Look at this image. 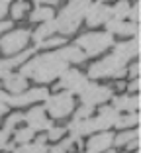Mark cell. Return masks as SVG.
Here are the masks:
<instances>
[{"label": "cell", "instance_id": "6da1fadb", "mask_svg": "<svg viewBox=\"0 0 141 153\" xmlns=\"http://www.w3.org/2000/svg\"><path fill=\"white\" fill-rule=\"evenodd\" d=\"M69 69V63L61 57L57 51L53 53H43L39 57L27 61L22 67V76H33L37 82H49L53 81L55 76L63 75Z\"/></svg>", "mask_w": 141, "mask_h": 153}, {"label": "cell", "instance_id": "7a4b0ae2", "mask_svg": "<svg viewBox=\"0 0 141 153\" xmlns=\"http://www.w3.org/2000/svg\"><path fill=\"white\" fill-rule=\"evenodd\" d=\"M125 75V61L118 55H108L102 61H96L94 65H90L88 69V76L90 79H100V76H120Z\"/></svg>", "mask_w": 141, "mask_h": 153}, {"label": "cell", "instance_id": "3957f363", "mask_svg": "<svg viewBox=\"0 0 141 153\" xmlns=\"http://www.w3.org/2000/svg\"><path fill=\"white\" fill-rule=\"evenodd\" d=\"M110 45H114V36L108 32H90L77 39V47L84 51V55H98Z\"/></svg>", "mask_w": 141, "mask_h": 153}, {"label": "cell", "instance_id": "277c9868", "mask_svg": "<svg viewBox=\"0 0 141 153\" xmlns=\"http://www.w3.org/2000/svg\"><path fill=\"white\" fill-rule=\"evenodd\" d=\"M45 108L49 110V114L53 118H65L73 112L75 100L71 92H61L55 96H47L45 98Z\"/></svg>", "mask_w": 141, "mask_h": 153}, {"label": "cell", "instance_id": "5b68a950", "mask_svg": "<svg viewBox=\"0 0 141 153\" xmlns=\"http://www.w3.org/2000/svg\"><path fill=\"white\" fill-rule=\"evenodd\" d=\"M27 41H30L27 30H14L0 39V51L6 55H16L24 49V45H27Z\"/></svg>", "mask_w": 141, "mask_h": 153}, {"label": "cell", "instance_id": "8992f818", "mask_svg": "<svg viewBox=\"0 0 141 153\" xmlns=\"http://www.w3.org/2000/svg\"><path fill=\"white\" fill-rule=\"evenodd\" d=\"M78 94H80L82 104H88V106L102 104V102H106V100L114 98L110 86H100V85H94V82H86V86H84Z\"/></svg>", "mask_w": 141, "mask_h": 153}, {"label": "cell", "instance_id": "52a82bcc", "mask_svg": "<svg viewBox=\"0 0 141 153\" xmlns=\"http://www.w3.org/2000/svg\"><path fill=\"white\" fill-rule=\"evenodd\" d=\"M84 18H86V24L90 27H96V26H102L106 24L110 18H112V8L106 4H102V0L94 2V4L88 6V10L84 12Z\"/></svg>", "mask_w": 141, "mask_h": 153}, {"label": "cell", "instance_id": "ba28073f", "mask_svg": "<svg viewBox=\"0 0 141 153\" xmlns=\"http://www.w3.org/2000/svg\"><path fill=\"white\" fill-rule=\"evenodd\" d=\"M80 20H82L80 14L73 12L71 8H67V6H65V8L59 12V16H57V20H55V22H57V30H59L61 33L71 36V33L77 32V27H78V24H80Z\"/></svg>", "mask_w": 141, "mask_h": 153}, {"label": "cell", "instance_id": "9c48e42d", "mask_svg": "<svg viewBox=\"0 0 141 153\" xmlns=\"http://www.w3.org/2000/svg\"><path fill=\"white\" fill-rule=\"evenodd\" d=\"M86 75H82L77 69H71V71H65L61 76V82L57 85V88H67L69 92H80L84 86H86Z\"/></svg>", "mask_w": 141, "mask_h": 153}, {"label": "cell", "instance_id": "30bf717a", "mask_svg": "<svg viewBox=\"0 0 141 153\" xmlns=\"http://www.w3.org/2000/svg\"><path fill=\"white\" fill-rule=\"evenodd\" d=\"M49 96V90L47 88H30L26 92H20V94H14V96H8L6 104H12V106H26V104H32V102H37V100H45Z\"/></svg>", "mask_w": 141, "mask_h": 153}, {"label": "cell", "instance_id": "8fae6325", "mask_svg": "<svg viewBox=\"0 0 141 153\" xmlns=\"http://www.w3.org/2000/svg\"><path fill=\"white\" fill-rule=\"evenodd\" d=\"M106 27H108V33H118V36H139V26L137 24H125L122 20H116V18H110L106 22Z\"/></svg>", "mask_w": 141, "mask_h": 153}, {"label": "cell", "instance_id": "7c38bea8", "mask_svg": "<svg viewBox=\"0 0 141 153\" xmlns=\"http://www.w3.org/2000/svg\"><path fill=\"white\" fill-rule=\"evenodd\" d=\"M24 118H26V122L30 124L27 128H32L33 131L49 130V128H51V122L45 118V110H43V108H32Z\"/></svg>", "mask_w": 141, "mask_h": 153}, {"label": "cell", "instance_id": "4fadbf2b", "mask_svg": "<svg viewBox=\"0 0 141 153\" xmlns=\"http://www.w3.org/2000/svg\"><path fill=\"white\" fill-rule=\"evenodd\" d=\"M114 53L118 55V57H122L123 61L137 57V55H139V36H133L131 41H122V43H118Z\"/></svg>", "mask_w": 141, "mask_h": 153}, {"label": "cell", "instance_id": "5bb4252c", "mask_svg": "<svg viewBox=\"0 0 141 153\" xmlns=\"http://www.w3.org/2000/svg\"><path fill=\"white\" fill-rule=\"evenodd\" d=\"M112 141H114V135L110 134V131H102V134L94 135L92 140H88L86 153H102L112 145Z\"/></svg>", "mask_w": 141, "mask_h": 153}, {"label": "cell", "instance_id": "9a60e30c", "mask_svg": "<svg viewBox=\"0 0 141 153\" xmlns=\"http://www.w3.org/2000/svg\"><path fill=\"white\" fill-rule=\"evenodd\" d=\"M32 55H33V49H26V51H20L16 57H10V59L0 61V76H6L14 67H16V65L24 63V61H26V59H30Z\"/></svg>", "mask_w": 141, "mask_h": 153}, {"label": "cell", "instance_id": "2e32d148", "mask_svg": "<svg viewBox=\"0 0 141 153\" xmlns=\"http://www.w3.org/2000/svg\"><path fill=\"white\" fill-rule=\"evenodd\" d=\"M4 86L8 92H14V94H20V92H24L27 86V81L26 76L22 75H14V73H8L6 75V81H4Z\"/></svg>", "mask_w": 141, "mask_h": 153}, {"label": "cell", "instance_id": "e0dca14e", "mask_svg": "<svg viewBox=\"0 0 141 153\" xmlns=\"http://www.w3.org/2000/svg\"><path fill=\"white\" fill-rule=\"evenodd\" d=\"M57 53L61 55V57L65 59V61H73V63H82L84 59H86V55H84V51L78 49L77 45H73V47H61Z\"/></svg>", "mask_w": 141, "mask_h": 153}, {"label": "cell", "instance_id": "ac0fdd59", "mask_svg": "<svg viewBox=\"0 0 141 153\" xmlns=\"http://www.w3.org/2000/svg\"><path fill=\"white\" fill-rule=\"evenodd\" d=\"M55 32H57V22H55V20H47V22H41V26L37 27L35 33H33V37H35V41L39 43V41L47 39V37Z\"/></svg>", "mask_w": 141, "mask_h": 153}, {"label": "cell", "instance_id": "d6986e66", "mask_svg": "<svg viewBox=\"0 0 141 153\" xmlns=\"http://www.w3.org/2000/svg\"><path fill=\"white\" fill-rule=\"evenodd\" d=\"M100 122H102V126H104V130H108L110 126H114L116 124V120L120 118V114H118V110L114 108V106H102L100 108Z\"/></svg>", "mask_w": 141, "mask_h": 153}, {"label": "cell", "instance_id": "ffe728a7", "mask_svg": "<svg viewBox=\"0 0 141 153\" xmlns=\"http://www.w3.org/2000/svg\"><path fill=\"white\" fill-rule=\"evenodd\" d=\"M53 8L51 6H37L32 14H30V20L32 22H47V20H53Z\"/></svg>", "mask_w": 141, "mask_h": 153}, {"label": "cell", "instance_id": "44dd1931", "mask_svg": "<svg viewBox=\"0 0 141 153\" xmlns=\"http://www.w3.org/2000/svg\"><path fill=\"white\" fill-rule=\"evenodd\" d=\"M129 8H131V6H129L128 0H120L118 4H116L114 8H112V18H116V20L125 18V16L129 14Z\"/></svg>", "mask_w": 141, "mask_h": 153}, {"label": "cell", "instance_id": "7402d4cb", "mask_svg": "<svg viewBox=\"0 0 141 153\" xmlns=\"http://www.w3.org/2000/svg\"><path fill=\"white\" fill-rule=\"evenodd\" d=\"M49 149L45 147V143H24L22 147H18V149H14V153H47Z\"/></svg>", "mask_w": 141, "mask_h": 153}, {"label": "cell", "instance_id": "603a6c76", "mask_svg": "<svg viewBox=\"0 0 141 153\" xmlns=\"http://www.w3.org/2000/svg\"><path fill=\"white\" fill-rule=\"evenodd\" d=\"M135 124H139V116H137V112H129L128 116H120L118 120H116L114 126L118 128H129V126H135Z\"/></svg>", "mask_w": 141, "mask_h": 153}, {"label": "cell", "instance_id": "cb8c5ba5", "mask_svg": "<svg viewBox=\"0 0 141 153\" xmlns=\"http://www.w3.org/2000/svg\"><path fill=\"white\" fill-rule=\"evenodd\" d=\"M92 2L90 0H71L67 4V8H71L73 12H77V14H80V16H84V12L88 10V6H90Z\"/></svg>", "mask_w": 141, "mask_h": 153}, {"label": "cell", "instance_id": "d4e9b609", "mask_svg": "<svg viewBox=\"0 0 141 153\" xmlns=\"http://www.w3.org/2000/svg\"><path fill=\"white\" fill-rule=\"evenodd\" d=\"M139 135V131H122V134H118V137H114V141L112 143H116L120 147V145H125V143H129V141L133 140V137H137Z\"/></svg>", "mask_w": 141, "mask_h": 153}, {"label": "cell", "instance_id": "484cf974", "mask_svg": "<svg viewBox=\"0 0 141 153\" xmlns=\"http://www.w3.org/2000/svg\"><path fill=\"white\" fill-rule=\"evenodd\" d=\"M22 120H24V114H20V112H14L12 116H10L8 120H6V124H4V130H2V131H4L6 135H8L10 131L14 130V126H16L18 122H22Z\"/></svg>", "mask_w": 141, "mask_h": 153}, {"label": "cell", "instance_id": "4316f807", "mask_svg": "<svg viewBox=\"0 0 141 153\" xmlns=\"http://www.w3.org/2000/svg\"><path fill=\"white\" fill-rule=\"evenodd\" d=\"M32 137H33V130L32 128H22V130H18L16 135H14V140L18 141V143H27Z\"/></svg>", "mask_w": 141, "mask_h": 153}, {"label": "cell", "instance_id": "83f0119b", "mask_svg": "<svg viewBox=\"0 0 141 153\" xmlns=\"http://www.w3.org/2000/svg\"><path fill=\"white\" fill-rule=\"evenodd\" d=\"M55 45H65V37H47V39L39 41V43H37V47L47 49V47H55Z\"/></svg>", "mask_w": 141, "mask_h": 153}, {"label": "cell", "instance_id": "f1b7e54d", "mask_svg": "<svg viewBox=\"0 0 141 153\" xmlns=\"http://www.w3.org/2000/svg\"><path fill=\"white\" fill-rule=\"evenodd\" d=\"M26 12H27V2H24V0H20V2H16V4L12 6V16L16 20H20Z\"/></svg>", "mask_w": 141, "mask_h": 153}, {"label": "cell", "instance_id": "f546056e", "mask_svg": "<svg viewBox=\"0 0 141 153\" xmlns=\"http://www.w3.org/2000/svg\"><path fill=\"white\" fill-rule=\"evenodd\" d=\"M73 143H75V141L71 140V137H69V140H65L63 143H59V145H55V147L51 149V151H47V153H67L69 149L73 147Z\"/></svg>", "mask_w": 141, "mask_h": 153}, {"label": "cell", "instance_id": "4dcf8cb0", "mask_svg": "<svg viewBox=\"0 0 141 153\" xmlns=\"http://www.w3.org/2000/svg\"><path fill=\"white\" fill-rule=\"evenodd\" d=\"M90 114H92V106L82 104L80 108L77 110V114H75V120H84V118H90Z\"/></svg>", "mask_w": 141, "mask_h": 153}, {"label": "cell", "instance_id": "1f68e13d", "mask_svg": "<svg viewBox=\"0 0 141 153\" xmlns=\"http://www.w3.org/2000/svg\"><path fill=\"white\" fill-rule=\"evenodd\" d=\"M49 134H47V140H59L65 135V128H49Z\"/></svg>", "mask_w": 141, "mask_h": 153}, {"label": "cell", "instance_id": "d6a6232c", "mask_svg": "<svg viewBox=\"0 0 141 153\" xmlns=\"http://www.w3.org/2000/svg\"><path fill=\"white\" fill-rule=\"evenodd\" d=\"M128 98H129V96H116V98H114V108L118 110V112H120V110H125V106H128Z\"/></svg>", "mask_w": 141, "mask_h": 153}, {"label": "cell", "instance_id": "836d02e7", "mask_svg": "<svg viewBox=\"0 0 141 153\" xmlns=\"http://www.w3.org/2000/svg\"><path fill=\"white\" fill-rule=\"evenodd\" d=\"M139 108V96H129L128 98V106H125V110H129V112H135V110Z\"/></svg>", "mask_w": 141, "mask_h": 153}, {"label": "cell", "instance_id": "e575fe53", "mask_svg": "<svg viewBox=\"0 0 141 153\" xmlns=\"http://www.w3.org/2000/svg\"><path fill=\"white\" fill-rule=\"evenodd\" d=\"M139 12H141V4H139V2H135V6H133V8H129V14H128L129 18L133 20V24L139 22Z\"/></svg>", "mask_w": 141, "mask_h": 153}, {"label": "cell", "instance_id": "d590c367", "mask_svg": "<svg viewBox=\"0 0 141 153\" xmlns=\"http://www.w3.org/2000/svg\"><path fill=\"white\" fill-rule=\"evenodd\" d=\"M61 0H35L37 6H57Z\"/></svg>", "mask_w": 141, "mask_h": 153}, {"label": "cell", "instance_id": "8d00e7d4", "mask_svg": "<svg viewBox=\"0 0 141 153\" xmlns=\"http://www.w3.org/2000/svg\"><path fill=\"white\" fill-rule=\"evenodd\" d=\"M12 0H0V18H4V14L8 12V4Z\"/></svg>", "mask_w": 141, "mask_h": 153}, {"label": "cell", "instance_id": "74e56055", "mask_svg": "<svg viewBox=\"0 0 141 153\" xmlns=\"http://www.w3.org/2000/svg\"><path fill=\"white\" fill-rule=\"evenodd\" d=\"M128 90L129 92H137V90H139V79H133V81L128 85Z\"/></svg>", "mask_w": 141, "mask_h": 153}, {"label": "cell", "instance_id": "f35d334b", "mask_svg": "<svg viewBox=\"0 0 141 153\" xmlns=\"http://www.w3.org/2000/svg\"><path fill=\"white\" fill-rule=\"evenodd\" d=\"M129 75H131L133 79H137V76H139V63H133L131 67H129Z\"/></svg>", "mask_w": 141, "mask_h": 153}, {"label": "cell", "instance_id": "ab89813d", "mask_svg": "<svg viewBox=\"0 0 141 153\" xmlns=\"http://www.w3.org/2000/svg\"><path fill=\"white\" fill-rule=\"evenodd\" d=\"M6 30H12V22H8V20H2V22H0V33L6 32Z\"/></svg>", "mask_w": 141, "mask_h": 153}, {"label": "cell", "instance_id": "60d3db41", "mask_svg": "<svg viewBox=\"0 0 141 153\" xmlns=\"http://www.w3.org/2000/svg\"><path fill=\"white\" fill-rule=\"evenodd\" d=\"M6 137H8V135H6L4 131H0V149L6 147Z\"/></svg>", "mask_w": 141, "mask_h": 153}, {"label": "cell", "instance_id": "b9f144b4", "mask_svg": "<svg viewBox=\"0 0 141 153\" xmlns=\"http://www.w3.org/2000/svg\"><path fill=\"white\" fill-rule=\"evenodd\" d=\"M6 110H8V106H6L4 102H0V116H4V114H6Z\"/></svg>", "mask_w": 141, "mask_h": 153}, {"label": "cell", "instance_id": "7bdbcfd3", "mask_svg": "<svg viewBox=\"0 0 141 153\" xmlns=\"http://www.w3.org/2000/svg\"><path fill=\"white\" fill-rule=\"evenodd\" d=\"M6 100H8V94H6V92H0V102L6 104Z\"/></svg>", "mask_w": 141, "mask_h": 153}, {"label": "cell", "instance_id": "ee69618b", "mask_svg": "<svg viewBox=\"0 0 141 153\" xmlns=\"http://www.w3.org/2000/svg\"><path fill=\"white\" fill-rule=\"evenodd\" d=\"M102 153H116V151H112V149L108 147V149H106V151H102Z\"/></svg>", "mask_w": 141, "mask_h": 153}, {"label": "cell", "instance_id": "f6af8a7d", "mask_svg": "<svg viewBox=\"0 0 141 153\" xmlns=\"http://www.w3.org/2000/svg\"><path fill=\"white\" fill-rule=\"evenodd\" d=\"M24 2H26V0H24Z\"/></svg>", "mask_w": 141, "mask_h": 153}, {"label": "cell", "instance_id": "bcb514c9", "mask_svg": "<svg viewBox=\"0 0 141 153\" xmlns=\"http://www.w3.org/2000/svg\"><path fill=\"white\" fill-rule=\"evenodd\" d=\"M137 153H139V151H137Z\"/></svg>", "mask_w": 141, "mask_h": 153}]
</instances>
